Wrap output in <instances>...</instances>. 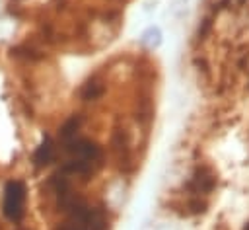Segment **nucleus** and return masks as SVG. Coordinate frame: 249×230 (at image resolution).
Returning <instances> with one entry per match:
<instances>
[{
	"label": "nucleus",
	"mask_w": 249,
	"mask_h": 230,
	"mask_svg": "<svg viewBox=\"0 0 249 230\" xmlns=\"http://www.w3.org/2000/svg\"><path fill=\"white\" fill-rule=\"evenodd\" d=\"M0 35V230H113L144 166L160 97L154 51L86 66Z\"/></svg>",
	"instance_id": "obj_1"
},
{
	"label": "nucleus",
	"mask_w": 249,
	"mask_h": 230,
	"mask_svg": "<svg viewBox=\"0 0 249 230\" xmlns=\"http://www.w3.org/2000/svg\"><path fill=\"white\" fill-rule=\"evenodd\" d=\"M140 43H142L144 47L156 51V49L160 47V43H161V33H160V29H158V27H148V29L142 33Z\"/></svg>",
	"instance_id": "obj_2"
}]
</instances>
